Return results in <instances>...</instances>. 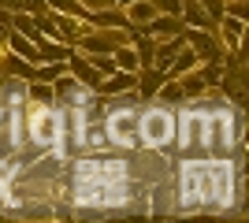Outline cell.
<instances>
[{
  "label": "cell",
  "instance_id": "1",
  "mask_svg": "<svg viewBox=\"0 0 249 223\" xmlns=\"http://www.w3.org/2000/svg\"><path fill=\"white\" fill-rule=\"evenodd\" d=\"M178 212H234L242 208V156H194L178 164Z\"/></svg>",
  "mask_w": 249,
  "mask_h": 223
},
{
  "label": "cell",
  "instance_id": "2",
  "mask_svg": "<svg viewBox=\"0 0 249 223\" xmlns=\"http://www.w3.org/2000/svg\"><path fill=\"white\" fill-rule=\"evenodd\" d=\"M22 134L37 153L60 149L63 153V134H67V108L63 104H26L22 108ZM67 156V153H63Z\"/></svg>",
  "mask_w": 249,
  "mask_h": 223
},
{
  "label": "cell",
  "instance_id": "3",
  "mask_svg": "<svg viewBox=\"0 0 249 223\" xmlns=\"http://www.w3.org/2000/svg\"><path fill=\"white\" fill-rule=\"evenodd\" d=\"M175 141V112L160 101H145V108H138V149H153L164 153Z\"/></svg>",
  "mask_w": 249,
  "mask_h": 223
},
{
  "label": "cell",
  "instance_id": "4",
  "mask_svg": "<svg viewBox=\"0 0 249 223\" xmlns=\"http://www.w3.org/2000/svg\"><path fill=\"white\" fill-rule=\"evenodd\" d=\"M212 104L216 101H186V104H178L175 112V141L171 145L182 149V153H201V145H205V127H208V112H212Z\"/></svg>",
  "mask_w": 249,
  "mask_h": 223
},
{
  "label": "cell",
  "instance_id": "5",
  "mask_svg": "<svg viewBox=\"0 0 249 223\" xmlns=\"http://www.w3.org/2000/svg\"><path fill=\"white\" fill-rule=\"evenodd\" d=\"M101 130L104 141L115 149H138V104H115L101 112Z\"/></svg>",
  "mask_w": 249,
  "mask_h": 223
},
{
  "label": "cell",
  "instance_id": "6",
  "mask_svg": "<svg viewBox=\"0 0 249 223\" xmlns=\"http://www.w3.org/2000/svg\"><path fill=\"white\" fill-rule=\"evenodd\" d=\"M182 41L194 56H197V64H208V60H223V49L219 41L212 37V30H197V26H182Z\"/></svg>",
  "mask_w": 249,
  "mask_h": 223
},
{
  "label": "cell",
  "instance_id": "7",
  "mask_svg": "<svg viewBox=\"0 0 249 223\" xmlns=\"http://www.w3.org/2000/svg\"><path fill=\"white\" fill-rule=\"evenodd\" d=\"M74 175H97V179H130V168L123 160H108V156H82L74 164Z\"/></svg>",
  "mask_w": 249,
  "mask_h": 223
},
{
  "label": "cell",
  "instance_id": "8",
  "mask_svg": "<svg viewBox=\"0 0 249 223\" xmlns=\"http://www.w3.org/2000/svg\"><path fill=\"white\" fill-rule=\"evenodd\" d=\"M216 30H219V49H227V52L242 56V41H246V19L238 15H219L216 19Z\"/></svg>",
  "mask_w": 249,
  "mask_h": 223
},
{
  "label": "cell",
  "instance_id": "9",
  "mask_svg": "<svg viewBox=\"0 0 249 223\" xmlns=\"http://www.w3.org/2000/svg\"><path fill=\"white\" fill-rule=\"evenodd\" d=\"M142 34H149L153 41H164V37H175V34H182V19L178 15H167V11H156L153 19L145 22V26H138Z\"/></svg>",
  "mask_w": 249,
  "mask_h": 223
},
{
  "label": "cell",
  "instance_id": "10",
  "mask_svg": "<svg viewBox=\"0 0 249 223\" xmlns=\"http://www.w3.org/2000/svg\"><path fill=\"white\" fill-rule=\"evenodd\" d=\"M134 78L138 74L115 67L112 74H104L101 82H97V97H126V93H134Z\"/></svg>",
  "mask_w": 249,
  "mask_h": 223
},
{
  "label": "cell",
  "instance_id": "11",
  "mask_svg": "<svg viewBox=\"0 0 249 223\" xmlns=\"http://www.w3.org/2000/svg\"><path fill=\"white\" fill-rule=\"evenodd\" d=\"M67 74H74V78H78V82H82L86 89H93V93H97V82H101V71H97V67L89 64L86 56H78L74 49H71V56H67Z\"/></svg>",
  "mask_w": 249,
  "mask_h": 223
},
{
  "label": "cell",
  "instance_id": "12",
  "mask_svg": "<svg viewBox=\"0 0 249 223\" xmlns=\"http://www.w3.org/2000/svg\"><path fill=\"white\" fill-rule=\"evenodd\" d=\"M112 60H115V67H119V71H130V74L142 71V64H138V52H134V45H130V41H115Z\"/></svg>",
  "mask_w": 249,
  "mask_h": 223
},
{
  "label": "cell",
  "instance_id": "13",
  "mask_svg": "<svg viewBox=\"0 0 249 223\" xmlns=\"http://www.w3.org/2000/svg\"><path fill=\"white\" fill-rule=\"evenodd\" d=\"M153 101H160V104H167V108L186 104V97H182V86H178V78H171V74H167V78H164V86L156 89V97H153Z\"/></svg>",
  "mask_w": 249,
  "mask_h": 223
},
{
  "label": "cell",
  "instance_id": "14",
  "mask_svg": "<svg viewBox=\"0 0 249 223\" xmlns=\"http://www.w3.org/2000/svg\"><path fill=\"white\" fill-rule=\"evenodd\" d=\"M123 15H126L130 26H145V22L156 15V4H153V0H134V4H126V8H123Z\"/></svg>",
  "mask_w": 249,
  "mask_h": 223
},
{
  "label": "cell",
  "instance_id": "15",
  "mask_svg": "<svg viewBox=\"0 0 249 223\" xmlns=\"http://www.w3.org/2000/svg\"><path fill=\"white\" fill-rule=\"evenodd\" d=\"M0 97H4V108H26V78H15V74H11Z\"/></svg>",
  "mask_w": 249,
  "mask_h": 223
},
{
  "label": "cell",
  "instance_id": "16",
  "mask_svg": "<svg viewBox=\"0 0 249 223\" xmlns=\"http://www.w3.org/2000/svg\"><path fill=\"white\" fill-rule=\"evenodd\" d=\"M194 67H197V56H194V52L186 49V45H182V49L175 52V60L167 64V74H171V78H182V74H186V71H194Z\"/></svg>",
  "mask_w": 249,
  "mask_h": 223
},
{
  "label": "cell",
  "instance_id": "17",
  "mask_svg": "<svg viewBox=\"0 0 249 223\" xmlns=\"http://www.w3.org/2000/svg\"><path fill=\"white\" fill-rule=\"evenodd\" d=\"M63 71H67V60H60V64H37V82H52Z\"/></svg>",
  "mask_w": 249,
  "mask_h": 223
},
{
  "label": "cell",
  "instance_id": "18",
  "mask_svg": "<svg viewBox=\"0 0 249 223\" xmlns=\"http://www.w3.org/2000/svg\"><path fill=\"white\" fill-rule=\"evenodd\" d=\"M11 182H15V168H11L8 160H0V205H4V197H8Z\"/></svg>",
  "mask_w": 249,
  "mask_h": 223
},
{
  "label": "cell",
  "instance_id": "19",
  "mask_svg": "<svg viewBox=\"0 0 249 223\" xmlns=\"http://www.w3.org/2000/svg\"><path fill=\"white\" fill-rule=\"evenodd\" d=\"M197 4L212 15V19H219V15H223V0H197Z\"/></svg>",
  "mask_w": 249,
  "mask_h": 223
},
{
  "label": "cell",
  "instance_id": "20",
  "mask_svg": "<svg viewBox=\"0 0 249 223\" xmlns=\"http://www.w3.org/2000/svg\"><path fill=\"white\" fill-rule=\"evenodd\" d=\"M156 11H167V15H178V8H182V0H153Z\"/></svg>",
  "mask_w": 249,
  "mask_h": 223
},
{
  "label": "cell",
  "instance_id": "21",
  "mask_svg": "<svg viewBox=\"0 0 249 223\" xmlns=\"http://www.w3.org/2000/svg\"><path fill=\"white\" fill-rule=\"evenodd\" d=\"M108 4H112V8H119V11H123L126 4H134V0H108Z\"/></svg>",
  "mask_w": 249,
  "mask_h": 223
},
{
  "label": "cell",
  "instance_id": "22",
  "mask_svg": "<svg viewBox=\"0 0 249 223\" xmlns=\"http://www.w3.org/2000/svg\"><path fill=\"white\" fill-rule=\"evenodd\" d=\"M8 30H11L8 22H0V45H4V37H8Z\"/></svg>",
  "mask_w": 249,
  "mask_h": 223
},
{
  "label": "cell",
  "instance_id": "23",
  "mask_svg": "<svg viewBox=\"0 0 249 223\" xmlns=\"http://www.w3.org/2000/svg\"><path fill=\"white\" fill-rule=\"evenodd\" d=\"M82 4H97V0H82Z\"/></svg>",
  "mask_w": 249,
  "mask_h": 223
}]
</instances>
